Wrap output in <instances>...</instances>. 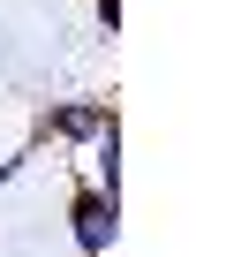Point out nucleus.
I'll list each match as a JSON object with an SVG mask.
<instances>
[{
    "instance_id": "obj_1",
    "label": "nucleus",
    "mask_w": 249,
    "mask_h": 257,
    "mask_svg": "<svg viewBox=\"0 0 249 257\" xmlns=\"http://www.w3.org/2000/svg\"><path fill=\"white\" fill-rule=\"evenodd\" d=\"M106 121H121L113 113V98H61V106H46L38 113V128H31V152H46V144H68V152H83Z\"/></svg>"
},
{
    "instance_id": "obj_2",
    "label": "nucleus",
    "mask_w": 249,
    "mask_h": 257,
    "mask_svg": "<svg viewBox=\"0 0 249 257\" xmlns=\"http://www.w3.org/2000/svg\"><path fill=\"white\" fill-rule=\"evenodd\" d=\"M68 234H76L83 257H113V242H121V197H98L91 182H76V197H68Z\"/></svg>"
},
{
    "instance_id": "obj_3",
    "label": "nucleus",
    "mask_w": 249,
    "mask_h": 257,
    "mask_svg": "<svg viewBox=\"0 0 249 257\" xmlns=\"http://www.w3.org/2000/svg\"><path fill=\"white\" fill-rule=\"evenodd\" d=\"M83 152H91V189L98 197H121V121H106Z\"/></svg>"
},
{
    "instance_id": "obj_4",
    "label": "nucleus",
    "mask_w": 249,
    "mask_h": 257,
    "mask_svg": "<svg viewBox=\"0 0 249 257\" xmlns=\"http://www.w3.org/2000/svg\"><path fill=\"white\" fill-rule=\"evenodd\" d=\"M23 167H31V144H23V152H8V159H0V189H16V182H23Z\"/></svg>"
},
{
    "instance_id": "obj_5",
    "label": "nucleus",
    "mask_w": 249,
    "mask_h": 257,
    "mask_svg": "<svg viewBox=\"0 0 249 257\" xmlns=\"http://www.w3.org/2000/svg\"><path fill=\"white\" fill-rule=\"evenodd\" d=\"M91 16H98V31L113 38V31H121V0H91Z\"/></svg>"
}]
</instances>
